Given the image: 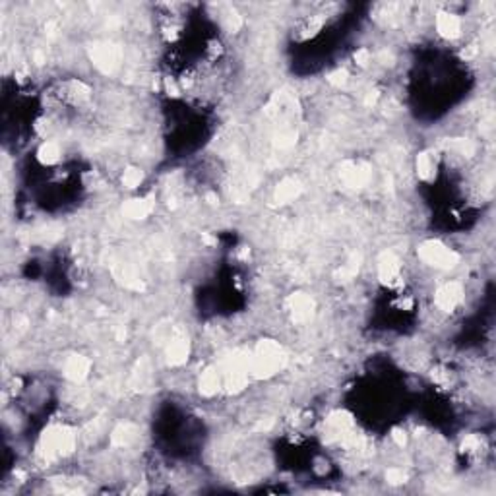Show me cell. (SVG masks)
I'll return each mask as SVG.
<instances>
[{"mask_svg": "<svg viewBox=\"0 0 496 496\" xmlns=\"http://www.w3.org/2000/svg\"><path fill=\"white\" fill-rule=\"evenodd\" d=\"M466 301V289L461 285V281L451 279L442 285L436 287L435 291V307L444 314H451L463 305Z\"/></svg>", "mask_w": 496, "mask_h": 496, "instance_id": "7a4b0ae2", "label": "cell"}, {"mask_svg": "<svg viewBox=\"0 0 496 496\" xmlns=\"http://www.w3.org/2000/svg\"><path fill=\"white\" fill-rule=\"evenodd\" d=\"M417 254H419L423 264H427L430 268H436V270H450L459 262L458 252L438 241L423 242L419 250H417Z\"/></svg>", "mask_w": 496, "mask_h": 496, "instance_id": "6da1fadb", "label": "cell"}, {"mask_svg": "<svg viewBox=\"0 0 496 496\" xmlns=\"http://www.w3.org/2000/svg\"><path fill=\"white\" fill-rule=\"evenodd\" d=\"M121 181L122 187L128 188V190H134L143 182V171L140 167H128L126 171L122 173Z\"/></svg>", "mask_w": 496, "mask_h": 496, "instance_id": "5b68a950", "label": "cell"}, {"mask_svg": "<svg viewBox=\"0 0 496 496\" xmlns=\"http://www.w3.org/2000/svg\"><path fill=\"white\" fill-rule=\"evenodd\" d=\"M299 182H295L293 179H287V181L281 182V187L278 188V200L279 202H291L299 196Z\"/></svg>", "mask_w": 496, "mask_h": 496, "instance_id": "8992f818", "label": "cell"}, {"mask_svg": "<svg viewBox=\"0 0 496 496\" xmlns=\"http://www.w3.org/2000/svg\"><path fill=\"white\" fill-rule=\"evenodd\" d=\"M436 31L438 35H442L444 39H458L461 37V30H463V23L461 18L454 12H440L436 16Z\"/></svg>", "mask_w": 496, "mask_h": 496, "instance_id": "277c9868", "label": "cell"}, {"mask_svg": "<svg viewBox=\"0 0 496 496\" xmlns=\"http://www.w3.org/2000/svg\"><path fill=\"white\" fill-rule=\"evenodd\" d=\"M440 169V155L435 150H427L417 158V175L423 182H432L438 177Z\"/></svg>", "mask_w": 496, "mask_h": 496, "instance_id": "3957f363", "label": "cell"}]
</instances>
